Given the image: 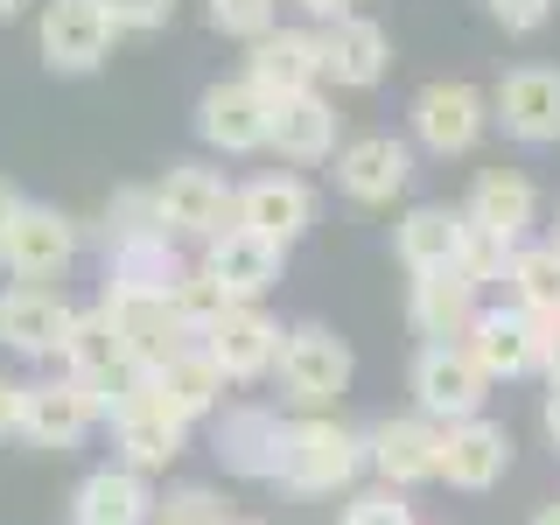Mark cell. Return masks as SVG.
I'll list each match as a JSON object with an SVG mask.
<instances>
[{
  "label": "cell",
  "instance_id": "4dcf8cb0",
  "mask_svg": "<svg viewBox=\"0 0 560 525\" xmlns=\"http://www.w3.org/2000/svg\"><path fill=\"white\" fill-rule=\"evenodd\" d=\"M175 273H183V259H175L168 232H140V238L105 245V288H175Z\"/></svg>",
  "mask_w": 560,
  "mask_h": 525
},
{
  "label": "cell",
  "instance_id": "30bf717a",
  "mask_svg": "<svg viewBox=\"0 0 560 525\" xmlns=\"http://www.w3.org/2000/svg\"><path fill=\"white\" fill-rule=\"evenodd\" d=\"M463 350L483 364L490 385H498V378H533V372H547V323L525 315L518 302L512 308H477Z\"/></svg>",
  "mask_w": 560,
  "mask_h": 525
},
{
  "label": "cell",
  "instance_id": "7402d4cb",
  "mask_svg": "<svg viewBox=\"0 0 560 525\" xmlns=\"http://www.w3.org/2000/svg\"><path fill=\"white\" fill-rule=\"evenodd\" d=\"M393 70V35H385L372 14H337L323 22V78L337 92H372V84Z\"/></svg>",
  "mask_w": 560,
  "mask_h": 525
},
{
  "label": "cell",
  "instance_id": "3957f363",
  "mask_svg": "<svg viewBox=\"0 0 560 525\" xmlns=\"http://www.w3.org/2000/svg\"><path fill=\"white\" fill-rule=\"evenodd\" d=\"M350 372H358V358H350V343L337 337V329L294 323L288 337H280L273 378H280V399H288L294 413H329L350 393Z\"/></svg>",
  "mask_w": 560,
  "mask_h": 525
},
{
  "label": "cell",
  "instance_id": "1f68e13d",
  "mask_svg": "<svg viewBox=\"0 0 560 525\" xmlns=\"http://www.w3.org/2000/svg\"><path fill=\"white\" fill-rule=\"evenodd\" d=\"M504 280H512V302L525 315H539V323L560 315V253H553V245H518Z\"/></svg>",
  "mask_w": 560,
  "mask_h": 525
},
{
  "label": "cell",
  "instance_id": "8992f818",
  "mask_svg": "<svg viewBox=\"0 0 560 525\" xmlns=\"http://www.w3.org/2000/svg\"><path fill=\"white\" fill-rule=\"evenodd\" d=\"M413 148L434 154V162H448V154H469L477 140L490 133V98L477 84H455V78H434L413 92Z\"/></svg>",
  "mask_w": 560,
  "mask_h": 525
},
{
  "label": "cell",
  "instance_id": "9c48e42d",
  "mask_svg": "<svg viewBox=\"0 0 560 525\" xmlns=\"http://www.w3.org/2000/svg\"><path fill=\"white\" fill-rule=\"evenodd\" d=\"M70 259H78V218H63L57 203H22L14 210L8 238H0V267L14 280L49 288V280L70 273Z\"/></svg>",
  "mask_w": 560,
  "mask_h": 525
},
{
  "label": "cell",
  "instance_id": "d6a6232c",
  "mask_svg": "<svg viewBox=\"0 0 560 525\" xmlns=\"http://www.w3.org/2000/svg\"><path fill=\"white\" fill-rule=\"evenodd\" d=\"M512 253H518L512 238H498V232H483V224H469V218H463V245H455V273H463L469 288H490V280H504V273H512Z\"/></svg>",
  "mask_w": 560,
  "mask_h": 525
},
{
  "label": "cell",
  "instance_id": "c3c4849f",
  "mask_svg": "<svg viewBox=\"0 0 560 525\" xmlns=\"http://www.w3.org/2000/svg\"><path fill=\"white\" fill-rule=\"evenodd\" d=\"M232 525H267V518H232Z\"/></svg>",
  "mask_w": 560,
  "mask_h": 525
},
{
  "label": "cell",
  "instance_id": "cb8c5ba5",
  "mask_svg": "<svg viewBox=\"0 0 560 525\" xmlns=\"http://www.w3.org/2000/svg\"><path fill=\"white\" fill-rule=\"evenodd\" d=\"M504 469H512V434L498 428V420H448L442 428V477L434 483H448V490H490V483H504Z\"/></svg>",
  "mask_w": 560,
  "mask_h": 525
},
{
  "label": "cell",
  "instance_id": "836d02e7",
  "mask_svg": "<svg viewBox=\"0 0 560 525\" xmlns=\"http://www.w3.org/2000/svg\"><path fill=\"white\" fill-rule=\"evenodd\" d=\"M168 294H175V315L189 323V337H203V329L218 323L224 308H232V294H224L218 280L203 273V267H183V273H175V288H168Z\"/></svg>",
  "mask_w": 560,
  "mask_h": 525
},
{
  "label": "cell",
  "instance_id": "7a4b0ae2",
  "mask_svg": "<svg viewBox=\"0 0 560 525\" xmlns=\"http://www.w3.org/2000/svg\"><path fill=\"white\" fill-rule=\"evenodd\" d=\"M105 420H113V442H119V463L140 469V477H154V469H168L175 455L189 448V420L168 413V399L154 393L148 372H127L105 393Z\"/></svg>",
  "mask_w": 560,
  "mask_h": 525
},
{
  "label": "cell",
  "instance_id": "9a60e30c",
  "mask_svg": "<svg viewBox=\"0 0 560 525\" xmlns=\"http://www.w3.org/2000/svg\"><path fill=\"white\" fill-rule=\"evenodd\" d=\"M197 133L210 154H259L273 133V98L259 92V84H210V92L197 98Z\"/></svg>",
  "mask_w": 560,
  "mask_h": 525
},
{
  "label": "cell",
  "instance_id": "ee69618b",
  "mask_svg": "<svg viewBox=\"0 0 560 525\" xmlns=\"http://www.w3.org/2000/svg\"><path fill=\"white\" fill-rule=\"evenodd\" d=\"M547 378L560 385V315H547Z\"/></svg>",
  "mask_w": 560,
  "mask_h": 525
},
{
  "label": "cell",
  "instance_id": "ab89813d",
  "mask_svg": "<svg viewBox=\"0 0 560 525\" xmlns=\"http://www.w3.org/2000/svg\"><path fill=\"white\" fill-rule=\"evenodd\" d=\"M490 14H498L504 35H533V28H547L553 0H490Z\"/></svg>",
  "mask_w": 560,
  "mask_h": 525
},
{
  "label": "cell",
  "instance_id": "52a82bcc",
  "mask_svg": "<svg viewBox=\"0 0 560 525\" xmlns=\"http://www.w3.org/2000/svg\"><path fill=\"white\" fill-rule=\"evenodd\" d=\"M280 442H288V420H280V407L232 399V407L210 413V455H218L232 477H245V483H273L280 477Z\"/></svg>",
  "mask_w": 560,
  "mask_h": 525
},
{
  "label": "cell",
  "instance_id": "44dd1931",
  "mask_svg": "<svg viewBox=\"0 0 560 525\" xmlns=\"http://www.w3.org/2000/svg\"><path fill=\"white\" fill-rule=\"evenodd\" d=\"M280 259H288V245L245 232V224H224L218 238H203V259H197V267L218 280L232 302H259V294L280 280Z\"/></svg>",
  "mask_w": 560,
  "mask_h": 525
},
{
  "label": "cell",
  "instance_id": "e0dca14e",
  "mask_svg": "<svg viewBox=\"0 0 560 525\" xmlns=\"http://www.w3.org/2000/svg\"><path fill=\"white\" fill-rule=\"evenodd\" d=\"M78 308L63 302V288H35V280H14L0 288V350L14 358H57Z\"/></svg>",
  "mask_w": 560,
  "mask_h": 525
},
{
  "label": "cell",
  "instance_id": "d4e9b609",
  "mask_svg": "<svg viewBox=\"0 0 560 525\" xmlns=\"http://www.w3.org/2000/svg\"><path fill=\"white\" fill-rule=\"evenodd\" d=\"M70 525H154V490L140 469L105 463L70 490Z\"/></svg>",
  "mask_w": 560,
  "mask_h": 525
},
{
  "label": "cell",
  "instance_id": "6da1fadb",
  "mask_svg": "<svg viewBox=\"0 0 560 525\" xmlns=\"http://www.w3.org/2000/svg\"><path fill=\"white\" fill-rule=\"evenodd\" d=\"M364 469H372V455H364L358 428H343L337 413H302V420H288L273 483L294 490V498H337V490H358Z\"/></svg>",
  "mask_w": 560,
  "mask_h": 525
},
{
  "label": "cell",
  "instance_id": "603a6c76",
  "mask_svg": "<svg viewBox=\"0 0 560 525\" xmlns=\"http://www.w3.org/2000/svg\"><path fill=\"white\" fill-rule=\"evenodd\" d=\"M267 148L280 154L288 168H315L343 148V113L329 105L323 92H294V98H273V133Z\"/></svg>",
  "mask_w": 560,
  "mask_h": 525
},
{
  "label": "cell",
  "instance_id": "7bdbcfd3",
  "mask_svg": "<svg viewBox=\"0 0 560 525\" xmlns=\"http://www.w3.org/2000/svg\"><path fill=\"white\" fill-rule=\"evenodd\" d=\"M22 203H28V197L8 183V175H0V238H8V224H14V210H22Z\"/></svg>",
  "mask_w": 560,
  "mask_h": 525
},
{
  "label": "cell",
  "instance_id": "60d3db41",
  "mask_svg": "<svg viewBox=\"0 0 560 525\" xmlns=\"http://www.w3.org/2000/svg\"><path fill=\"white\" fill-rule=\"evenodd\" d=\"M22 399H28V385L0 372V442H8V434H22Z\"/></svg>",
  "mask_w": 560,
  "mask_h": 525
},
{
  "label": "cell",
  "instance_id": "484cf974",
  "mask_svg": "<svg viewBox=\"0 0 560 525\" xmlns=\"http://www.w3.org/2000/svg\"><path fill=\"white\" fill-rule=\"evenodd\" d=\"M407 323H413V337H428V343H463L469 323H477V288H469L455 267L448 273H413Z\"/></svg>",
  "mask_w": 560,
  "mask_h": 525
},
{
  "label": "cell",
  "instance_id": "5b68a950",
  "mask_svg": "<svg viewBox=\"0 0 560 525\" xmlns=\"http://www.w3.org/2000/svg\"><path fill=\"white\" fill-rule=\"evenodd\" d=\"M119 22L105 14V0H43L35 14V49L57 78H92V70L113 57Z\"/></svg>",
  "mask_w": 560,
  "mask_h": 525
},
{
  "label": "cell",
  "instance_id": "f1b7e54d",
  "mask_svg": "<svg viewBox=\"0 0 560 525\" xmlns=\"http://www.w3.org/2000/svg\"><path fill=\"white\" fill-rule=\"evenodd\" d=\"M148 378H154V393L168 399V413H183L189 428L218 413V407H224V385H232V378L218 372V364H210V350H203V343H183L168 364H154Z\"/></svg>",
  "mask_w": 560,
  "mask_h": 525
},
{
  "label": "cell",
  "instance_id": "8d00e7d4",
  "mask_svg": "<svg viewBox=\"0 0 560 525\" xmlns=\"http://www.w3.org/2000/svg\"><path fill=\"white\" fill-rule=\"evenodd\" d=\"M140 232H162V224H154V189H119V197L105 203V245L140 238Z\"/></svg>",
  "mask_w": 560,
  "mask_h": 525
},
{
  "label": "cell",
  "instance_id": "277c9868",
  "mask_svg": "<svg viewBox=\"0 0 560 525\" xmlns=\"http://www.w3.org/2000/svg\"><path fill=\"white\" fill-rule=\"evenodd\" d=\"M98 308H105V323L119 329L133 372H154V364H168L183 343H197V337H189V323L175 315V294L168 288H105Z\"/></svg>",
  "mask_w": 560,
  "mask_h": 525
},
{
  "label": "cell",
  "instance_id": "f546056e",
  "mask_svg": "<svg viewBox=\"0 0 560 525\" xmlns=\"http://www.w3.org/2000/svg\"><path fill=\"white\" fill-rule=\"evenodd\" d=\"M455 245H463V210L442 203H420L393 224V253L407 273H448L455 267Z\"/></svg>",
  "mask_w": 560,
  "mask_h": 525
},
{
  "label": "cell",
  "instance_id": "f35d334b",
  "mask_svg": "<svg viewBox=\"0 0 560 525\" xmlns=\"http://www.w3.org/2000/svg\"><path fill=\"white\" fill-rule=\"evenodd\" d=\"M105 14L119 22V35H148L175 14V0H105Z\"/></svg>",
  "mask_w": 560,
  "mask_h": 525
},
{
  "label": "cell",
  "instance_id": "ac0fdd59",
  "mask_svg": "<svg viewBox=\"0 0 560 525\" xmlns=\"http://www.w3.org/2000/svg\"><path fill=\"white\" fill-rule=\"evenodd\" d=\"M232 224H245V232L273 238V245H294L315 224V189L302 183V175H253L245 189H232Z\"/></svg>",
  "mask_w": 560,
  "mask_h": 525
},
{
  "label": "cell",
  "instance_id": "8fae6325",
  "mask_svg": "<svg viewBox=\"0 0 560 525\" xmlns=\"http://www.w3.org/2000/svg\"><path fill=\"white\" fill-rule=\"evenodd\" d=\"M413 399H420V413L442 420V428H448V420H477L483 399H490V378H483V364L469 358L463 343H420Z\"/></svg>",
  "mask_w": 560,
  "mask_h": 525
},
{
  "label": "cell",
  "instance_id": "7c38bea8",
  "mask_svg": "<svg viewBox=\"0 0 560 525\" xmlns=\"http://www.w3.org/2000/svg\"><path fill=\"white\" fill-rule=\"evenodd\" d=\"M490 119L518 148H553L560 140V63H518L490 92Z\"/></svg>",
  "mask_w": 560,
  "mask_h": 525
},
{
  "label": "cell",
  "instance_id": "74e56055",
  "mask_svg": "<svg viewBox=\"0 0 560 525\" xmlns=\"http://www.w3.org/2000/svg\"><path fill=\"white\" fill-rule=\"evenodd\" d=\"M343 525H413V504H407V490L378 483V490H358L343 504Z\"/></svg>",
  "mask_w": 560,
  "mask_h": 525
},
{
  "label": "cell",
  "instance_id": "5bb4252c",
  "mask_svg": "<svg viewBox=\"0 0 560 525\" xmlns=\"http://www.w3.org/2000/svg\"><path fill=\"white\" fill-rule=\"evenodd\" d=\"M98 420H105V399L84 378H70V372L28 385V399H22V434H28L35 448H57V455L78 448Z\"/></svg>",
  "mask_w": 560,
  "mask_h": 525
},
{
  "label": "cell",
  "instance_id": "4fadbf2b",
  "mask_svg": "<svg viewBox=\"0 0 560 525\" xmlns=\"http://www.w3.org/2000/svg\"><path fill=\"white\" fill-rule=\"evenodd\" d=\"M280 337H288V329H280L259 302H232V308H224L197 343L210 350V364H218V372L232 378V385H253V378H267V372H273Z\"/></svg>",
  "mask_w": 560,
  "mask_h": 525
},
{
  "label": "cell",
  "instance_id": "bcb514c9",
  "mask_svg": "<svg viewBox=\"0 0 560 525\" xmlns=\"http://www.w3.org/2000/svg\"><path fill=\"white\" fill-rule=\"evenodd\" d=\"M28 8H43V0H0V22H14V14H28Z\"/></svg>",
  "mask_w": 560,
  "mask_h": 525
},
{
  "label": "cell",
  "instance_id": "7dc6e473",
  "mask_svg": "<svg viewBox=\"0 0 560 525\" xmlns=\"http://www.w3.org/2000/svg\"><path fill=\"white\" fill-rule=\"evenodd\" d=\"M533 525H560V504H547V512H539V518H533Z\"/></svg>",
  "mask_w": 560,
  "mask_h": 525
},
{
  "label": "cell",
  "instance_id": "d590c367",
  "mask_svg": "<svg viewBox=\"0 0 560 525\" xmlns=\"http://www.w3.org/2000/svg\"><path fill=\"white\" fill-rule=\"evenodd\" d=\"M154 525H232V512H224L218 490H203V483H175L168 498H154Z\"/></svg>",
  "mask_w": 560,
  "mask_h": 525
},
{
  "label": "cell",
  "instance_id": "e575fe53",
  "mask_svg": "<svg viewBox=\"0 0 560 525\" xmlns=\"http://www.w3.org/2000/svg\"><path fill=\"white\" fill-rule=\"evenodd\" d=\"M203 14L232 43H259L267 28H280V0H203Z\"/></svg>",
  "mask_w": 560,
  "mask_h": 525
},
{
  "label": "cell",
  "instance_id": "83f0119b",
  "mask_svg": "<svg viewBox=\"0 0 560 525\" xmlns=\"http://www.w3.org/2000/svg\"><path fill=\"white\" fill-rule=\"evenodd\" d=\"M57 358H63V372L84 378L98 399L133 372V364H127V343H119V329L105 323V308H78V323H70V337H63Z\"/></svg>",
  "mask_w": 560,
  "mask_h": 525
},
{
  "label": "cell",
  "instance_id": "4316f807",
  "mask_svg": "<svg viewBox=\"0 0 560 525\" xmlns=\"http://www.w3.org/2000/svg\"><path fill=\"white\" fill-rule=\"evenodd\" d=\"M463 218L518 245V238L539 224V189L525 183L518 168H483L477 183H469V203H463Z\"/></svg>",
  "mask_w": 560,
  "mask_h": 525
},
{
  "label": "cell",
  "instance_id": "b9f144b4",
  "mask_svg": "<svg viewBox=\"0 0 560 525\" xmlns=\"http://www.w3.org/2000/svg\"><path fill=\"white\" fill-rule=\"evenodd\" d=\"M302 14H315V22H337V14H358V0H294Z\"/></svg>",
  "mask_w": 560,
  "mask_h": 525
},
{
  "label": "cell",
  "instance_id": "d6986e66",
  "mask_svg": "<svg viewBox=\"0 0 560 525\" xmlns=\"http://www.w3.org/2000/svg\"><path fill=\"white\" fill-rule=\"evenodd\" d=\"M245 84H259L267 98L323 92V28H267L245 57Z\"/></svg>",
  "mask_w": 560,
  "mask_h": 525
},
{
  "label": "cell",
  "instance_id": "ba28073f",
  "mask_svg": "<svg viewBox=\"0 0 560 525\" xmlns=\"http://www.w3.org/2000/svg\"><path fill=\"white\" fill-rule=\"evenodd\" d=\"M154 189V224H162L168 238H218L224 224H232V183H224L218 168H197V162H175Z\"/></svg>",
  "mask_w": 560,
  "mask_h": 525
},
{
  "label": "cell",
  "instance_id": "681fc988",
  "mask_svg": "<svg viewBox=\"0 0 560 525\" xmlns=\"http://www.w3.org/2000/svg\"><path fill=\"white\" fill-rule=\"evenodd\" d=\"M547 245H553V253H560V224H553V238H547Z\"/></svg>",
  "mask_w": 560,
  "mask_h": 525
},
{
  "label": "cell",
  "instance_id": "ffe728a7",
  "mask_svg": "<svg viewBox=\"0 0 560 525\" xmlns=\"http://www.w3.org/2000/svg\"><path fill=\"white\" fill-rule=\"evenodd\" d=\"M413 183V148L407 140H393V133H358V140H343L337 148V189L350 203H393L399 189Z\"/></svg>",
  "mask_w": 560,
  "mask_h": 525
},
{
  "label": "cell",
  "instance_id": "2e32d148",
  "mask_svg": "<svg viewBox=\"0 0 560 525\" xmlns=\"http://www.w3.org/2000/svg\"><path fill=\"white\" fill-rule=\"evenodd\" d=\"M364 455H372L378 483H393V490L434 483L442 477V420H428V413L378 420V428H364Z\"/></svg>",
  "mask_w": 560,
  "mask_h": 525
},
{
  "label": "cell",
  "instance_id": "f6af8a7d",
  "mask_svg": "<svg viewBox=\"0 0 560 525\" xmlns=\"http://www.w3.org/2000/svg\"><path fill=\"white\" fill-rule=\"evenodd\" d=\"M539 420H547V442L560 448V385H553V393H547V413H539Z\"/></svg>",
  "mask_w": 560,
  "mask_h": 525
}]
</instances>
